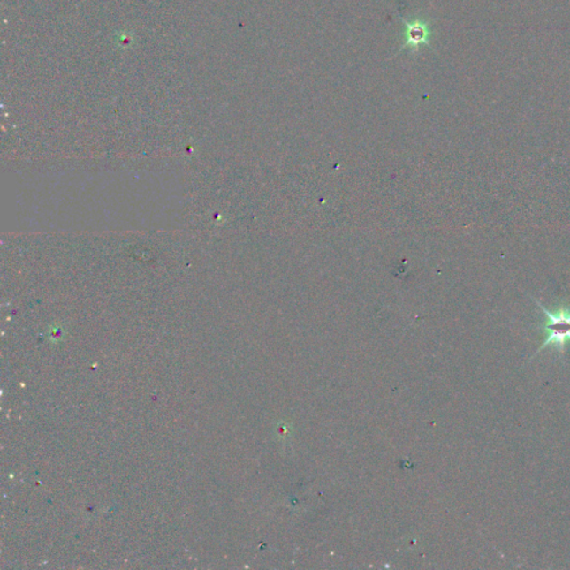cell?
<instances>
[{
  "label": "cell",
  "mask_w": 570,
  "mask_h": 570,
  "mask_svg": "<svg viewBox=\"0 0 570 570\" xmlns=\"http://www.w3.org/2000/svg\"><path fill=\"white\" fill-rule=\"evenodd\" d=\"M534 301L537 303V306L540 308L543 313H545L547 321L545 325H543V330L547 333L546 340L543 342V345L540 346V348L537 350V353L534 354H538L540 351L547 348V346H555L560 353H565L566 345L567 342H570V310L567 308H559V310L555 312L548 311L542 303L538 302L537 300L534 299ZM533 357V358H534Z\"/></svg>",
  "instance_id": "obj_1"
},
{
  "label": "cell",
  "mask_w": 570,
  "mask_h": 570,
  "mask_svg": "<svg viewBox=\"0 0 570 570\" xmlns=\"http://www.w3.org/2000/svg\"><path fill=\"white\" fill-rule=\"evenodd\" d=\"M408 42L411 46H418L426 40V37L429 36V33H427L426 27L422 24H414L408 27Z\"/></svg>",
  "instance_id": "obj_2"
}]
</instances>
